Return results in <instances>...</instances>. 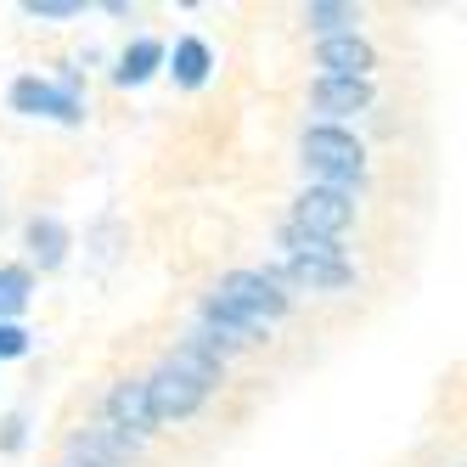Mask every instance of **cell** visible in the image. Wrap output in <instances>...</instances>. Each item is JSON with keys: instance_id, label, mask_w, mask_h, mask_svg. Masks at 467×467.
<instances>
[{"instance_id": "1", "label": "cell", "mask_w": 467, "mask_h": 467, "mask_svg": "<svg viewBox=\"0 0 467 467\" xmlns=\"http://www.w3.org/2000/svg\"><path fill=\"white\" fill-rule=\"evenodd\" d=\"M209 298H214V305L237 321V327H248L254 338H259L271 321L287 316V293L276 287V276H265V271H225Z\"/></svg>"}, {"instance_id": "2", "label": "cell", "mask_w": 467, "mask_h": 467, "mask_svg": "<svg viewBox=\"0 0 467 467\" xmlns=\"http://www.w3.org/2000/svg\"><path fill=\"white\" fill-rule=\"evenodd\" d=\"M305 170L310 175H321V186H349V181H360L366 175V147L349 136V130H338V124H310L305 130Z\"/></svg>"}, {"instance_id": "3", "label": "cell", "mask_w": 467, "mask_h": 467, "mask_svg": "<svg viewBox=\"0 0 467 467\" xmlns=\"http://www.w3.org/2000/svg\"><path fill=\"white\" fill-rule=\"evenodd\" d=\"M287 225H298L305 237L338 243L344 231L355 225V197H349V192H338V186H310L305 197H298V209H293V220H287Z\"/></svg>"}, {"instance_id": "4", "label": "cell", "mask_w": 467, "mask_h": 467, "mask_svg": "<svg viewBox=\"0 0 467 467\" xmlns=\"http://www.w3.org/2000/svg\"><path fill=\"white\" fill-rule=\"evenodd\" d=\"M141 389H147V406H152V422H181V417H192L197 406L209 400V389H197L192 378H181V372H170V366L158 360V372L152 378H141Z\"/></svg>"}, {"instance_id": "5", "label": "cell", "mask_w": 467, "mask_h": 467, "mask_svg": "<svg viewBox=\"0 0 467 467\" xmlns=\"http://www.w3.org/2000/svg\"><path fill=\"white\" fill-rule=\"evenodd\" d=\"M12 108L17 113H46V119H62V124H79L85 108H79V85H51V79H17L12 85Z\"/></svg>"}, {"instance_id": "6", "label": "cell", "mask_w": 467, "mask_h": 467, "mask_svg": "<svg viewBox=\"0 0 467 467\" xmlns=\"http://www.w3.org/2000/svg\"><path fill=\"white\" fill-rule=\"evenodd\" d=\"M130 456H141V440H130L119 428H85L68 440V467H119Z\"/></svg>"}, {"instance_id": "7", "label": "cell", "mask_w": 467, "mask_h": 467, "mask_svg": "<svg viewBox=\"0 0 467 467\" xmlns=\"http://www.w3.org/2000/svg\"><path fill=\"white\" fill-rule=\"evenodd\" d=\"M316 68H321V79H366L378 68V51L360 35H338V40L316 46Z\"/></svg>"}, {"instance_id": "8", "label": "cell", "mask_w": 467, "mask_h": 467, "mask_svg": "<svg viewBox=\"0 0 467 467\" xmlns=\"http://www.w3.org/2000/svg\"><path fill=\"white\" fill-rule=\"evenodd\" d=\"M108 428H119V433H130V440H141V445H147V433H152L158 422H152V406H147L141 378L113 383V394H108Z\"/></svg>"}, {"instance_id": "9", "label": "cell", "mask_w": 467, "mask_h": 467, "mask_svg": "<svg viewBox=\"0 0 467 467\" xmlns=\"http://www.w3.org/2000/svg\"><path fill=\"white\" fill-rule=\"evenodd\" d=\"M287 282L310 287V293H338L355 282V271L344 259H316V254H287Z\"/></svg>"}, {"instance_id": "10", "label": "cell", "mask_w": 467, "mask_h": 467, "mask_svg": "<svg viewBox=\"0 0 467 467\" xmlns=\"http://www.w3.org/2000/svg\"><path fill=\"white\" fill-rule=\"evenodd\" d=\"M310 102L321 113H360V108H372V79H316Z\"/></svg>"}, {"instance_id": "11", "label": "cell", "mask_w": 467, "mask_h": 467, "mask_svg": "<svg viewBox=\"0 0 467 467\" xmlns=\"http://www.w3.org/2000/svg\"><path fill=\"white\" fill-rule=\"evenodd\" d=\"M28 254L40 259V271H57L62 259H68V225L40 214V220H28Z\"/></svg>"}, {"instance_id": "12", "label": "cell", "mask_w": 467, "mask_h": 467, "mask_svg": "<svg viewBox=\"0 0 467 467\" xmlns=\"http://www.w3.org/2000/svg\"><path fill=\"white\" fill-rule=\"evenodd\" d=\"M305 23H310V35L338 40V35H355L360 12H355V6H344V0H310V6H305Z\"/></svg>"}, {"instance_id": "13", "label": "cell", "mask_w": 467, "mask_h": 467, "mask_svg": "<svg viewBox=\"0 0 467 467\" xmlns=\"http://www.w3.org/2000/svg\"><path fill=\"white\" fill-rule=\"evenodd\" d=\"M163 366H170V372H181V378H192L197 389H214L220 372H225V360H214V355H203V349H192V344L170 349V355H163Z\"/></svg>"}, {"instance_id": "14", "label": "cell", "mask_w": 467, "mask_h": 467, "mask_svg": "<svg viewBox=\"0 0 467 467\" xmlns=\"http://www.w3.org/2000/svg\"><path fill=\"white\" fill-rule=\"evenodd\" d=\"M209 68H214V57H209V46L203 40H181L175 46V57H170V74H175V85H186V90H197L209 79Z\"/></svg>"}, {"instance_id": "15", "label": "cell", "mask_w": 467, "mask_h": 467, "mask_svg": "<svg viewBox=\"0 0 467 467\" xmlns=\"http://www.w3.org/2000/svg\"><path fill=\"white\" fill-rule=\"evenodd\" d=\"M163 62V46L158 40H136L124 57H119V68H113V79L119 85H141V79H152V68Z\"/></svg>"}, {"instance_id": "16", "label": "cell", "mask_w": 467, "mask_h": 467, "mask_svg": "<svg viewBox=\"0 0 467 467\" xmlns=\"http://www.w3.org/2000/svg\"><path fill=\"white\" fill-rule=\"evenodd\" d=\"M28 293H35V276L23 265H0V321H12L28 310Z\"/></svg>"}, {"instance_id": "17", "label": "cell", "mask_w": 467, "mask_h": 467, "mask_svg": "<svg viewBox=\"0 0 467 467\" xmlns=\"http://www.w3.org/2000/svg\"><path fill=\"white\" fill-rule=\"evenodd\" d=\"M23 12H28V17H46V23H68V17L85 12V0H28Z\"/></svg>"}, {"instance_id": "18", "label": "cell", "mask_w": 467, "mask_h": 467, "mask_svg": "<svg viewBox=\"0 0 467 467\" xmlns=\"http://www.w3.org/2000/svg\"><path fill=\"white\" fill-rule=\"evenodd\" d=\"M17 355H28V332L17 321H0V360H17Z\"/></svg>"}, {"instance_id": "19", "label": "cell", "mask_w": 467, "mask_h": 467, "mask_svg": "<svg viewBox=\"0 0 467 467\" xmlns=\"http://www.w3.org/2000/svg\"><path fill=\"white\" fill-rule=\"evenodd\" d=\"M6 445H12V451L23 445V417H12V422H6Z\"/></svg>"}]
</instances>
